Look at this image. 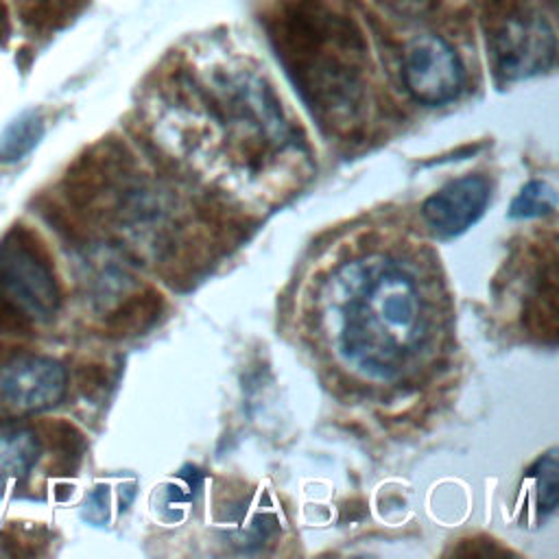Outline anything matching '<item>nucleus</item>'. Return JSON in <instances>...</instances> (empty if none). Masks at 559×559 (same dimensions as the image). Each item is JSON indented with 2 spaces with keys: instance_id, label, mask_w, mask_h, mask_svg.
<instances>
[{
  "instance_id": "dca6fc26",
  "label": "nucleus",
  "mask_w": 559,
  "mask_h": 559,
  "mask_svg": "<svg viewBox=\"0 0 559 559\" xmlns=\"http://www.w3.org/2000/svg\"><path fill=\"white\" fill-rule=\"evenodd\" d=\"M7 31H9V13H7L4 2L0 0V39L7 35Z\"/></svg>"
},
{
  "instance_id": "f257e3e1",
  "label": "nucleus",
  "mask_w": 559,
  "mask_h": 559,
  "mask_svg": "<svg viewBox=\"0 0 559 559\" xmlns=\"http://www.w3.org/2000/svg\"><path fill=\"white\" fill-rule=\"evenodd\" d=\"M426 334L424 306L411 275L382 264L356 286L343 312L341 352L371 378H391Z\"/></svg>"
},
{
  "instance_id": "9b49d317",
  "label": "nucleus",
  "mask_w": 559,
  "mask_h": 559,
  "mask_svg": "<svg viewBox=\"0 0 559 559\" xmlns=\"http://www.w3.org/2000/svg\"><path fill=\"white\" fill-rule=\"evenodd\" d=\"M557 207L555 188L548 181H528L518 197L511 201L509 216L511 218H539L552 214Z\"/></svg>"
},
{
  "instance_id": "20e7f679",
  "label": "nucleus",
  "mask_w": 559,
  "mask_h": 559,
  "mask_svg": "<svg viewBox=\"0 0 559 559\" xmlns=\"http://www.w3.org/2000/svg\"><path fill=\"white\" fill-rule=\"evenodd\" d=\"M402 79L406 92L417 103L439 107L459 96L463 87V66L450 41L428 33L406 46Z\"/></svg>"
},
{
  "instance_id": "f8f14e48",
  "label": "nucleus",
  "mask_w": 559,
  "mask_h": 559,
  "mask_svg": "<svg viewBox=\"0 0 559 559\" xmlns=\"http://www.w3.org/2000/svg\"><path fill=\"white\" fill-rule=\"evenodd\" d=\"M531 478L535 483L539 511L544 515L552 513L557 507V450L555 448L535 461V465L531 467Z\"/></svg>"
},
{
  "instance_id": "ddd939ff",
  "label": "nucleus",
  "mask_w": 559,
  "mask_h": 559,
  "mask_svg": "<svg viewBox=\"0 0 559 559\" xmlns=\"http://www.w3.org/2000/svg\"><path fill=\"white\" fill-rule=\"evenodd\" d=\"M41 439L50 450L63 459V463H74L83 450V435L68 421H46L41 424Z\"/></svg>"
},
{
  "instance_id": "6e6552de",
  "label": "nucleus",
  "mask_w": 559,
  "mask_h": 559,
  "mask_svg": "<svg viewBox=\"0 0 559 559\" xmlns=\"http://www.w3.org/2000/svg\"><path fill=\"white\" fill-rule=\"evenodd\" d=\"M41 441L35 432L26 428H4L0 430V478H22L26 476L39 459Z\"/></svg>"
},
{
  "instance_id": "7ed1b4c3",
  "label": "nucleus",
  "mask_w": 559,
  "mask_h": 559,
  "mask_svg": "<svg viewBox=\"0 0 559 559\" xmlns=\"http://www.w3.org/2000/svg\"><path fill=\"white\" fill-rule=\"evenodd\" d=\"M493 70L504 81L531 79L555 63L557 39L550 22L539 13L509 15L491 35Z\"/></svg>"
},
{
  "instance_id": "9d476101",
  "label": "nucleus",
  "mask_w": 559,
  "mask_h": 559,
  "mask_svg": "<svg viewBox=\"0 0 559 559\" xmlns=\"http://www.w3.org/2000/svg\"><path fill=\"white\" fill-rule=\"evenodd\" d=\"M44 135V118L37 109L17 114L0 135V162L15 164L24 159Z\"/></svg>"
},
{
  "instance_id": "2eb2a0df",
  "label": "nucleus",
  "mask_w": 559,
  "mask_h": 559,
  "mask_svg": "<svg viewBox=\"0 0 559 559\" xmlns=\"http://www.w3.org/2000/svg\"><path fill=\"white\" fill-rule=\"evenodd\" d=\"M103 382H105V378H103V371H100L98 365H90V367H83V369H81L79 384H81V389H83L85 393L98 389Z\"/></svg>"
},
{
  "instance_id": "1a4fd4ad",
  "label": "nucleus",
  "mask_w": 559,
  "mask_h": 559,
  "mask_svg": "<svg viewBox=\"0 0 559 559\" xmlns=\"http://www.w3.org/2000/svg\"><path fill=\"white\" fill-rule=\"evenodd\" d=\"M526 325L531 332L539 336L555 338L557 334V273H555V255L546 262V269H542L535 295L526 304L524 312Z\"/></svg>"
},
{
  "instance_id": "39448f33",
  "label": "nucleus",
  "mask_w": 559,
  "mask_h": 559,
  "mask_svg": "<svg viewBox=\"0 0 559 559\" xmlns=\"http://www.w3.org/2000/svg\"><path fill=\"white\" fill-rule=\"evenodd\" d=\"M68 373L48 356H15L0 362V402L17 413H39L57 406L66 393Z\"/></svg>"
},
{
  "instance_id": "f03ea898",
  "label": "nucleus",
  "mask_w": 559,
  "mask_h": 559,
  "mask_svg": "<svg viewBox=\"0 0 559 559\" xmlns=\"http://www.w3.org/2000/svg\"><path fill=\"white\" fill-rule=\"evenodd\" d=\"M0 295L31 321L52 317L59 308V282L52 260L28 229H13L0 242Z\"/></svg>"
},
{
  "instance_id": "0eeeda50",
  "label": "nucleus",
  "mask_w": 559,
  "mask_h": 559,
  "mask_svg": "<svg viewBox=\"0 0 559 559\" xmlns=\"http://www.w3.org/2000/svg\"><path fill=\"white\" fill-rule=\"evenodd\" d=\"M164 308V299L157 290L146 288L127 301H122L107 319L111 336H133L151 328Z\"/></svg>"
},
{
  "instance_id": "423d86ee",
  "label": "nucleus",
  "mask_w": 559,
  "mask_h": 559,
  "mask_svg": "<svg viewBox=\"0 0 559 559\" xmlns=\"http://www.w3.org/2000/svg\"><path fill=\"white\" fill-rule=\"evenodd\" d=\"M489 194L491 188L483 175H463L424 201L421 218L441 238L459 236L483 216Z\"/></svg>"
},
{
  "instance_id": "4468645a",
  "label": "nucleus",
  "mask_w": 559,
  "mask_h": 559,
  "mask_svg": "<svg viewBox=\"0 0 559 559\" xmlns=\"http://www.w3.org/2000/svg\"><path fill=\"white\" fill-rule=\"evenodd\" d=\"M31 319L0 295V334H26Z\"/></svg>"
}]
</instances>
